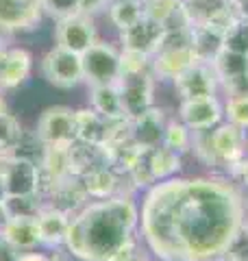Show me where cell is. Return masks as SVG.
<instances>
[{"instance_id": "3957f363", "label": "cell", "mask_w": 248, "mask_h": 261, "mask_svg": "<svg viewBox=\"0 0 248 261\" xmlns=\"http://www.w3.org/2000/svg\"><path fill=\"white\" fill-rule=\"evenodd\" d=\"M194 142L201 146V152L209 154V161H220L235 166L237 161L244 159L246 152V130L239 128L231 122H220L211 130H201L194 133Z\"/></svg>"}, {"instance_id": "ffe728a7", "label": "cell", "mask_w": 248, "mask_h": 261, "mask_svg": "<svg viewBox=\"0 0 248 261\" xmlns=\"http://www.w3.org/2000/svg\"><path fill=\"white\" fill-rule=\"evenodd\" d=\"M81 183L85 194L92 200H103V198L124 194L120 192V174L111 166H101V168L89 170L87 174L81 176Z\"/></svg>"}, {"instance_id": "b9f144b4", "label": "cell", "mask_w": 248, "mask_h": 261, "mask_svg": "<svg viewBox=\"0 0 248 261\" xmlns=\"http://www.w3.org/2000/svg\"><path fill=\"white\" fill-rule=\"evenodd\" d=\"M5 196H7V194H5V185H3V176H0V202H3V200H5Z\"/></svg>"}, {"instance_id": "8d00e7d4", "label": "cell", "mask_w": 248, "mask_h": 261, "mask_svg": "<svg viewBox=\"0 0 248 261\" xmlns=\"http://www.w3.org/2000/svg\"><path fill=\"white\" fill-rule=\"evenodd\" d=\"M13 261H55V257H51L48 252H41L37 248H31V250L13 252Z\"/></svg>"}, {"instance_id": "74e56055", "label": "cell", "mask_w": 248, "mask_h": 261, "mask_svg": "<svg viewBox=\"0 0 248 261\" xmlns=\"http://www.w3.org/2000/svg\"><path fill=\"white\" fill-rule=\"evenodd\" d=\"M235 170H237V176L246 187H248V157H244L242 161L235 163Z\"/></svg>"}, {"instance_id": "484cf974", "label": "cell", "mask_w": 248, "mask_h": 261, "mask_svg": "<svg viewBox=\"0 0 248 261\" xmlns=\"http://www.w3.org/2000/svg\"><path fill=\"white\" fill-rule=\"evenodd\" d=\"M70 146H44L39 157V168L44 181H61L70 176Z\"/></svg>"}, {"instance_id": "f546056e", "label": "cell", "mask_w": 248, "mask_h": 261, "mask_svg": "<svg viewBox=\"0 0 248 261\" xmlns=\"http://www.w3.org/2000/svg\"><path fill=\"white\" fill-rule=\"evenodd\" d=\"M22 135H24V128L20 124V120L11 116V113H5L0 118V154L11 152L22 140Z\"/></svg>"}, {"instance_id": "7a4b0ae2", "label": "cell", "mask_w": 248, "mask_h": 261, "mask_svg": "<svg viewBox=\"0 0 248 261\" xmlns=\"http://www.w3.org/2000/svg\"><path fill=\"white\" fill-rule=\"evenodd\" d=\"M139 207L129 194L87 200L70 218L63 246L79 261H120L135 250Z\"/></svg>"}, {"instance_id": "2e32d148", "label": "cell", "mask_w": 248, "mask_h": 261, "mask_svg": "<svg viewBox=\"0 0 248 261\" xmlns=\"http://www.w3.org/2000/svg\"><path fill=\"white\" fill-rule=\"evenodd\" d=\"M163 31L165 29L161 24L148 20L144 15L133 27L118 31V44H120V48H127V50H137V53H146L153 57L161 46Z\"/></svg>"}, {"instance_id": "e575fe53", "label": "cell", "mask_w": 248, "mask_h": 261, "mask_svg": "<svg viewBox=\"0 0 248 261\" xmlns=\"http://www.w3.org/2000/svg\"><path fill=\"white\" fill-rule=\"evenodd\" d=\"M227 257H231L233 261H248V226L246 224L242 226V231L237 233L233 244H231Z\"/></svg>"}, {"instance_id": "e0dca14e", "label": "cell", "mask_w": 248, "mask_h": 261, "mask_svg": "<svg viewBox=\"0 0 248 261\" xmlns=\"http://www.w3.org/2000/svg\"><path fill=\"white\" fill-rule=\"evenodd\" d=\"M165 111L159 107H153L146 109L144 113L131 118V140L135 144H139L142 148L151 150L155 146H159L163 140V130H165Z\"/></svg>"}, {"instance_id": "4fadbf2b", "label": "cell", "mask_w": 248, "mask_h": 261, "mask_svg": "<svg viewBox=\"0 0 248 261\" xmlns=\"http://www.w3.org/2000/svg\"><path fill=\"white\" fill-rule=\"evenodd\" d=\"M44 11L39 7V0H0V27L13 33H29L35 31Z\"/></svg>"}, {"instance_id": "d590c367", "label": "cell", "mask_w": 248, "mask_h": 261, "mask_svg": "<svg viewBox=\"0 0 248 261\" xmlns=\"http://www.w3.org/2000/svg\"><path fill=\"white\" fill-rule=\"evenodd\" d=\"M79 5H81V13L96 18V15H101V13L107 11L109 0H79Z\"/></svg>"}, {"instance_id": "4316f807", "label": "cell", "mask_w": 248, "mask_h": 261, "mask_svg": "<svg viewBox=\"0 0 248 261\" xmlns=\"http://www.w3.org/2000/svg\"><path fill=\"white\" fill-rule=\"evenodd\" d=\"M105 15L115 31H124L144 18L142 0H113L107 7Z\"/></svg>"}, {"instance_id": "cb8c5ba5", "label": "cell", "mask_w": 248, "mask_h": 261, "mask_svg": "<svg viewBox=\"0 0 248 261\" xmlns=\"http://www.w3.org/2000/svg\"><path fill=\"white\" fill-rule=\"evenodd\" d=\"M70 172L74 176H83L89 170L107 166V157L103 146H94V144H85V142H74L70 146Z\"/></svg>"}, {"instance_id": "d6a6232c", "label": "cell", "mask_w": 248, "mask_h": 261, "mask_svg": "<svg viewBox=\"0 0 248 261\" xmlns=\"http://www.w3.org/2000/svg\"><path fill=\"white\" fill-rule=\"evenodd\" d=\"M39 7H41V11H44V15L53 18L55 22L81 13L79 0H39Z\"/></svg>"}, {"instance_id": "d6986e66", "label": "cell", "mask_w": 248, "mask_h": 261, "mask_svg": "<svg viewBox=\"0 0 248 261\" xmlns=\"http://www.w3.org/2000/svg\"><path fill=\"white\" fill-rule=\"evenodd\" d=\"M77 116V142L105 146L109 140V118H103L92 107L74 109Z\"/></svg>"}, {"instance_id": "ac0fdd59", "label": "cell", "mask_w": 248, "mask_h": 261, "mask_svg": "<svg viewBox=\"0 0 248 261\" xmlns=\"http://www.w3.org/2000/svg\"><path fill=\"white\" fill-rule=\"evenodd\" d=\"M70 218L72 216L68 214V211L44 205V209L37 214L41 246L51 248V250H57L59 246H63L65 233H68V226H70Z\"/></svg>"}, {"instance_id": "7bdbcfd3", "label": "cell", "mask_w": 248, "mask_h": 261, "mask_svg": "<svg viewBox=\"0 0 248 261\" xmlns=\"http://www.w3.org/2000/svg\"><path fill=\"white\" fill-rule=\"evenodd\" d=\"M3 220H5V216H3V209H0V224H3Z\"/></svg>"}, {"instance_id": "277c9868", "label": "cell", "mask_w": 248, "mask_h": 261, "mask_svg": "<svg viewBox=\"0 0 248 261\" xmlns=\"http://www.w3.org/2000/svg\"><path fill=\"white\" fill-rule=\"evenodd\" d=\"M0 176H3L7 196H39L41 194V168L37 161L18 157V154H0Z\"/></svg>"}, {"instance_id": "5bb4252c", "label": "cell", "mask_w": 248, "mask_h": 261, "mask_svg": "<svg viewBox=\"0 0 248 261\" xmlns=\"http://www.w3.org/2000/svg\"><path fill=\"white\" fill-rule=\"evenodd\" d=\"M0 242L11 252L39 248L41 240L37 218H5L3 224H0Z\"/></svg>"}, {"instance_id": "8992f818", "label": "cell", "mask_w": 248, "mask_h": 261, "mask_svg": "<svg viewBox=\"0 0 248 261\" xmlns=\"http://www.w3.org/2000/svg\"><path fill=\"white\" fill-rule=\"evenodd\" d=\"M81 57H83V76H85V83L89 87L109 85L120 81V46L115 42L98 39Z\"/></svg>"}, {"instance_id": "44dd1931", "label": "cell", "mask_w": 248, "mask_h": 261, "mask_svg": "<svg viewBox=\"0 0 248 261\" xmlns=\"http://www.w3.org/2000/svg\"><path fill=\"white\" fill-rule=\"evenodd\" d=\"M142 7H144L146 18L157 22V24H161L163 29L187 24V20H185V0H142Z\"/></svg>"}, {"instance_id": "7402d4cb", "label": "cell", "mask_w": 248, "mask_h": 261, "mask_svg": "<svg viewBox=\"0 0 248 261\" xmlns=\"http://www.w3.org/2000/svg\"><path fill=\"white\" fill-rule=\"evenodd\" d=\"M181 152L168 148V146H155L146 152V168L151 172L153 181H165V178H172L179 174L181 170Z\"/></svg>"}, {"instance_id": "4dcf8cb0", "label": "cell", "mask_w": 248, "mask_h": 261, "mask_svg": "<svg viewBox=\"0 0 248 261\" xmlns=\"http://www.w3.org/2000/svg\"><path fill=\"white\" fill-rule=\"evenodd\" d=\"M142 72H151V55L120 48V76L142 74Z\"/></svg>"}, {"instance_id": "f6af8a7d", "label": "cell", "mask_w": 248, "mask_h": 261, "mask_svg": "<svg viewBox=\"0 0 248 261\" xmlns=\"http://www.w3.org/2000/svg\"><path fill=\"white\" fill-rule=\"evenodd\" d=\"M109 3H113V0H109Z\"/></svg>"}, {"instance_id": "d4e9b609", "label": "cell", "mask_w": 248, "mask_h": 261, "mask_svg": "<svg viewBox=\"0 0 248 261\" xmlns=\"http://www.w3.org/2000/svg\"><path fill=\"white\" fill-rule=\"evenodd\" d=\"M192 48L198 59L211 63L216 55L225 48V33L209 27V24H194L192 27Z\"/></svg>"}, {"instance_id": "7c38bea8", "label": "cell", "mask_w": 248, "mask_h": 261, "mask_svg": "<svg viewBox=\"0 0 248 261\" xmlns=\"http://www.w3.org/2000/svg\"><path fill=\"white\" fill-rule=\"evenodd\" d=\"M196 50L189 46H172V48H159L151 57V72L157 83H165V81H175L179 74H183L187 68L198 63Z\"/></svg>"}, {"instance_id": "30bf717a", "label": "cell", "mask_w": 248, "mask_h": 261, "mask_svg": "<svg viewBox=\"0 0 248 261\" xmlns=\"http://www.w3.org/2000/svg\"><path fill=\"white\" fill-rule=\"evenodd\" d=\"M172 87L179 96V100L187 98H205V96H218L220 94V81L211 63L198 61L192 68H187L183 74H179L172 81Z\"/></svg>"}, {"instance_id": "60d3db41", "label": "cell", "mask_w": 248, "mask_h": 261, "mask_svg": "<svg viewBox=\"0 0 248 261\" xmlns=\"http://www.w3.org/2000/svg\"><path fill=\"white\" fill-rule=\"evenodd\" d=\"M5 113H9V109H7V100H5V92H0V118L5 116Z\"/></svg>"}, {"instance_id": "f1b7e54d", "label": "cell", "mask_w": 248, "mask_h": 261, "mask_svg": "<svg viewBox=\"0 0 248 261\" xmlns=\"http://www.w3.org/2000/svg\"><path fill=\"white\" fill-rule=\"evenodd\" d=\"M192 140H194V133L183 124V122L168 120L165 130H163V140H161L163 146H168V148L177 150V152H185L189 146H192Z\"/></svg>"}, {"instance_id": "1f68e13d", "label": "cell", "mask_w": 248, "mask_h": 261, "mask_svg": "<svg viewBox=\"0 0 248 261\" xmlns=\"http://www.w3.org/2000/svg\"><path fill=\"white\" fill-rule=\"evenodd\" d=\"M222 102H225V118H227V122L248 130V94H244V96H227Z\"/></svg>"}, {"instance_id": "9c48e42d", "label": "cell", "mask_w": 248, "mask_h": 261, "mask_svg": "<svg viewBox=\"0 0 248 261\" xmlns=\"http://www.w3.org/2000/svg\"><path fill=\"white\" fill-rule=\"evenodd\" d=\"M179 120L192 130H211L225 120V102L220 96H205V98H187L179 102Z\"/></svg>"}, {"instance_id": "836d02e7", "label": "cell", "mask_w": 248, "mask_h": 261, "mask_svg": "<svg viewBox=\"0 0 248 261\" xmlns=\"http://www.w3.org/2000/svg\"><path fill=\"white\" fill-rule=\"evenodd\" d=\"M225 48L248 57V18H239L225 35Z\"/></svg>"}, {"instance_id": "f35d334b", "label": "cell", "mask_w": 248, "mask_h": 261, "mask_svg": "<svg viewBox=\"0 0 248 261\" xmlns=\"http://www.w3.org/2000/svg\"><path fill=\"white\" fill-rule=\"evenodd\" d=\"M231 5L239 13V18H248V0H231Z\"/></svg>"}, {"instance_id": "9a60e30c", "label": "cell", "mask_w": 248, "mask_h": 261, "mask_svg": "<svg viewBox=\"0 0 248 261\" xmlns=\"http://www.w3.org/2000/svg\"><path fill=\"white\" fill-rule=\"evenodd\" d=\"M33 72V55L22 46H9L0 53V92L18 89Z\"/></svg>"}, {"instance_id": "5b68a950", "label": "cell", "mask_w": 248, "mask_h": 261, "mask_svg": "<svg viewBox=\"0 0 248 261\" xmlns=\"http://www.w3.org/2000/svg\"><path fill=\"white\" fill-rule=\"evenodd\" d=\"M41 76L46 83L57 89H74L77 85L85 83L83 76V57L70 53L61 46H53L39 61Z\"/></svg>"}, {"instance_id": "603a6c76", "label": "cell", "mask_w": 248, "mask_h": 261, "mask_svg": "<svg viewBox=\"0 0 248 261\" xmlns=\"http://www.w3.org/2000/svg\"><path fill=\"white\" fill-rule=\"evenodd\" d=\"M89 107L96 113H101L103 118H127L122 107V96L118 83L109 85H92L89 87Z\"/></svg>"}, {"instance_id": "83f0119b", "label": "cell", "mask_w": 248, "mask_h": 261, "mask_svg": "<svg viewBox=\"0 0 248 261\" xmlns=\"http://www.w3.org/2000/svg\"><path fill=\"white\" fill-rule=\"evenodd\" d=\"M0 209L5 218H37V214L44 209V200L41 196H5Z\"/></svg>"}, {"instance_id": "8fae6325", "label": "cell", "mask_w": 248, "mask_h": 261, "mask_svg": "<svg viewBox=\"0 0 248 261\" xmlns=\"http://www.w3.org/2000/svg\"><path fill=\"white\" fill-rule=\"evenodd\" d=\"M120 96H122V107L124 116L129 120L144 113L155 105V87L157 81L153 72H142V74H131V76H120L118 81Z\"/></svg>"}, {"instance_id": "6da1fadb", "label": "cell", "mask_w": 248, "mask_h": 261, "mask_svg": "<svg viewBox=\"0 0 248 261\" xmlns=\"http://www.w3.org/2000/svg\"><path fill=\"white\" fill-rule=\"evenodd\" d=\"M242 226V194L209 176L157 181L139 207V233L159 261H216Z\"/></svg>"}, {"instance_id": "ba28073f", "label": "cell", "mask_w": 248, "mask_h": 261, "mask_svg": "<svg viewBox=\"0 0 248 261\" xmlns=\"http://www.w3.org/2000/svg\"><path fill=\"white\" fill-rule=\"evenodd\" d=\"M98 42L96 18L77 13L72 18L55 22V46H61L70 53L83 55Z\"/></svg>"}, {"instance_id": "ab89813d", "label": "cell", "mask_w": 248, "mask_h": 261, "mask_svg": "<svg viewBox=\"0 0 248 261\" xmlns=\"http://www.w3.org/2000/svg\"><path fill=\"white\" fill-rule=\"evenodd\" d=\"M9 44H11V33L0 27V53L7 50V48H9Z\"/></svg>"}, {"instance_id": "52a82bcc", "label": "cell", "mask_w": 248, "mask_h": 261, "mask_svg": "<svg viewBox=\"0 0 248 261\" xmlns=\"http://www.w3.org/2000/svg\"><path fill=\"white\" fill-rule=\"evenodd\" d=\"M37 140L44 146H72L77 142V116L65 105H55L41 111L35 126Z\"/></svg>"}, {"instance_id": "ee69618b", "label": "cell", "mask_w": 248, "mask_h": 261, "mask_svg": "<svg viewBox=\"0 0 248 261\" xmlns=\"http://www.w3.org/2000/svg\"><path fill=\"white\" fill-rule=\"evenodd\" d=\"M246 148H248V142H246Z\"/></svg>"}]
</instances>
